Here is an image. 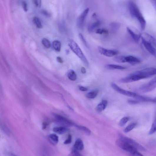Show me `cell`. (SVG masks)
<instances>
[{
  "instance_id": "6da1fadb",
  "label": "cell",
  "mask_w": 156,
  "mask_h": 156,
  "mask_svg": "<svg viewBox=\"0 0 156 156\" xmlns=\"http://www.w3.org/2000/svg\"><path fill=\"white\" fill-rule=\"evenodd\" d=\"M128 7L132 18L137 19L140 23L141 30H144L146 27V21L136 4L133 1H130Z\"/></svg>"
},
{
  "instance_id": "7a4b0ae2",
  "label": "cell",
  "mask_w": 156,
  "mask_h": 156,
  "mask_svg": "<svg viewBox=\"0 0 156 156\" xmlns=\"http://www.w3.org/2000/svg\"><path fill=\"white\" fill-rule=\"evenodd\" d=\"M68 45L73 52L82 61L85 65L89 66V64L88 61L77 43L73 40L71 39L68 41Z\"/></svg>"
},
{
  "instance_id": "3957f363",
  "label": "cell",
  "mask_w": 156,
  "mask_h": 156,
  "mask_svg": "<svg viewBox=\"0 0 156 156\" xmlns=\"http://www.w3.org/2000/svg\"><path fill=\"white\" fill-rule=\"evenodd\" d=\"M116 145L124 151L131 154L137 151V150L131 145L119 137L116 142Z\"/></svg>"
},
{
  "instance_id": "277c9868",
  "label": "cell",
  "mask_w": 156,
  "mask_h": 156,
  "mask_svg": "<svg viewBox=\"0 0 156 156\" xmlns=\"http://www.w3.org/2000/svg\"><path fill=\"white\" fill-rule=\"evenodd\" d=\"M134 73L144 79L156 74V68L152 67L147 68Z\"/></svg>"
},
{
  "instance_id": "5b68a950",
  "label": "cell",
  "mask_w": 156,
  "mask_h": 156,
  "mask_svg": "<svg viewBox=\"0 0 156 156\" xmlns=\"http://www.w3.org/2000/svg\"><path fill=\"white\" fill-rule=\"evenodd\" d=\"M111 85L112 87L115 90L127 97L133 98L136 99L139 94L132 92L124 90L120 87L114 83H112Z\"/></svg>"
},
{
  "instance_id": "8992f818",
  "label": "cell",
  "mask_w": 156,
  "mask_h": 156,
  "mask_svg": "<svg viewBox=\"0 0 156 156\" xmlns=\"http://www.w3.org/2000/svg\"><path fill=\"white\" fill-rule=\"evenodd\" d=\"M119 137L135 147L137 150H139L143 151H145L146 150L144 147L132 139L121 134L119 135Z\"/></svg>"
},
{
  "instance_id": "52a82bcc",
  "label": "cell",
  "mask_w": 156,
  "mask_h": 156,
  "mask_svg": "<svg viewBox=\"0 0 156 156\" xmlns=\"http://www.w3.org/2000/svg\"><path fill=\"white\" fill-rule=\"evenodd\" d=\"M156 88V76L153 78L149 82L142 85L140 89L145 93L151 92Z\"/></svg>"
},
{
  "instance_id": "ba28073f",
  "label": "cell",
  "mask_w": 156,
  "mask_h": 156,
  "mask_svg": "<svg viewBox=\"0 0 156 156\" xmlns=\"http://www.w3.org/2000/svg\"><path fill=\"white\" fill-rule=\"evenodd\" d=\"M142 79V78L133 73L128 76L120 79L119 81L122 83H128L135 82Z\"/></svg>"
},
{
  "instance_id": "9c48e42d",
  "label": "cell",
  "mask_w": 156,
  "mask_h": 156,
  "mask_svg": "<svg viewBox=\"0 0 156 156\" xmlns=\"http://www.w3.org/2000/svg\"><path fill=\"white\" fill-rule=\"evenodd\" d=\"M56 121L57 124L60 125V126L67 127L74 126L75 124L71 121L61 116H57Z\"/></svg>"
},
{
  "instance_id": "30bf717a",
  "label": "cell",
  "mask_w": 156,
  "mask_h": 156,
  "mask_svg": "<svg viewBox=\"0 0 156 156\" xmlns=\"http://www.w3.org/2000/svg\"><path fill=\"white\" fill-rule=\"evenodd\" d=\"M99 52L101 54L108 57H111L117 55L118 51L115 50L108 49L102 47L98 48Z\"/></svg>"
},
{
  "instance_id": "8fae6325",
  "label": "cell",
  "mask_w": 156,
  "mask_h": 156,
  "mask_svg": "<svg viewBox=\"0 0 156 156\" xmlns=\"http://www.w3.org/2000/svg\"><path fill=\"white\" fill-rule=\"evenodd\" d=\"M89 8L86 9L78 18L77 21V25L79 28H82L83 27L84 20L89 14Z\"/></svg>"
},
{
  "instance_id": "7c38bea8",
  "label": "cell",
  "mask_w": 156,
  "mask_h": 156,
  "mask_svg": "<svg viewBox=\"0 0 156 156\" xmlns=\"http://www.w3.org/2000/svg\"><path fill=\"white\" fill-rule=\"evenodd\" d=\"M143 44L146 49L153 56L156 58V49L148 42L141 37Z\"/></svg>"
},
{
  "instance_id": "4fadbf2b",
  "label": "cell",
  "mask_w": 156,
  "mask_h": 156,
  "mask_svg": "<svg viewBox=\"0 0 156 156\" xmlns=\"http://www.w3.org/2000/svg\"><path fill=\"white\" fill-rule=\"evenodd\" d=\"M141 37L156 49V39L153 36L148 33L144 32L142 34Z\"/></svg>"
},
{
  "instance_id": "5bb4252c",
  "label": "cell",
  "mask_w": 156,
  "mask_h": 156,
  "mask_svg": "<svg viewBox=\"0 0 156 156\" xmlns=\"http://www.w3.org/2000/svg\"><path fill=\"white\" fill-rule=\"evenodd\" d=\"M125 60L126 63H128L133 65L140 64L141 62L139 59L132 56H126Z\"/></svg>"
},
{
  "instance_id": "9a60e30c",
  "label": "cell",
  "mask_w": 156,
  "mask_h": 156,
  "mask_svg": "<svg viewBox=\"0 0 156 156\" xmlns=\"http://www.w3.org/2000/svg\"><path fill=\"white\" fill-rule=\"evenodd\" d=\"M127 30L129 35L135 42L137 43L140 41L141 38V34L136 33L128 27L127 28Z\"/></svg>"
},
{
  "instance_id": "2e32d148",
  "label": "cell",
  "mask_w": 156,
  "mask_h": 156,
  "mask_svg": "<svg viewBox=\"0 0 156 156\" xmlns=\"http://www.w3.org/2000/svg\"><path fill=\"white\" fill-rule=\"evenodd\" d=\"M84 148V145L81 139H77L74 146V150L77 151L82 150Z\"/></svg>"
},
{
  "instance_id": "e0dca14e",
  "label": "cell",
  "mask_w": 156,
  "mask_h": 156,
  "mask_svg": "<svg viewBox=\"0 0 156 156\" xmlns=\"http://www.w3.org/2000/svg\"><path fill=\"white\" fill-rule=\"evenodd\" d=\"M48 140L50 142L54 145H56L59 142V137L55 134L50 135L48 137Z\"/></svg>"
},
{
  "instance_id": "ac0fdd59",
  "label": "cell",
  "mask_w": 156,
  "mask_h": 156,
  "mask_svg": "<svg viewBox=\"0 0 156 156\" xmlns=\"http://www.w3.org/2000/svg\"><path fill=\"white\" fill-rule=\"evenodd\" d=\"M68 128L63 127L59 126L54 127L53 131L55 133L60 135H62L68 131Z\"/></svg>"
},
{
  "instance_id": "d6986e66",
  "label": "cell",
  "mask_w": 156,
  "mask_h": 156,
  "mask_svg": "<svg viewBox=\"0 0 156 156\" xmlns=\"http://www.w3.org/2000/svg\"><path fill=\"white\" fill-rule=\"evenodd\" d=\"M108 104V102L106 100H103L99 104L97 107V111L99 112H101L104 110Z\"/></svg>"
},
{
  "instance_id": "ffe728a7",
  "label": "cell",
  "mask_w": 156,
  "mask_h": 156,
  "mask_svg": "<svg viewBox=\"0 0 156 156\" xmlns=\"http://www.w3.org/2000/svg\"><path fill=\"white\" fill-rule=\"evenodd\" d=\"M105 67L109 70H113L115 69L118 70H124L126 68L125 67L117 65L115 64H106Z\"/></svg>"
},
{
  "instance_id": "44dd1931",
  "label": "cell",
  "mask_w": 156,
  "mask_h": 156,
  "mask_svg": "<svg viewBox=\"0 0 156 156\" xmlns=\"http://www.w3.org/2000/svg\"><path fill=\"white\" fill-rule=\"evenodd\" d=\"M74 126L78 129L84 132L87 135H89L91 134V131L88 128L81 125L74 124Z\"/></svg>"
},
{
  "instance_id": "7402d4cb",
  "label": "cell",
  "mask_w": 156,
  "mask_h": 156,
  "mask_svg": "<svg viewBox=\"0 0 156 156\" xmlns=\"http://www.w3.org/2000/svg\"><path fill=\"white\" fill-rule=\"evenodd\" d=\"M68 79L72 81H75L77 79V76L75 72L72 70H69L67 73Z\"/></svg>"
},
{
  "instance_id": "603a6c76",
  "label": "cell",
  "mask_w": 156,
  "mask_h": 156,
  "mask_svg": "<svg viewBox=\"0 0 156 156\" xmlns=\"http://www.w3.org/2000/svg\"><path fill=\"white\" fill-rule=\"evenodd\" d=\"M98 93V91L97 90L91 91L86 94V97L89 99H94L97 96Z\"/></svg>"
},
{
  "instance_id": "cb8c5ba5",
  "label": "cell",
  "mask_w": 156,
  "mask_h": 156,
  "mask_svg": "<svg viewBox=\"0 0 156 156\" xmlns=\"http://www.w3.org/2000/svg\"><path fill=\"white\" fill-rule=\"evenodd\" d=\"M125 56H119L114 57L113 58L115 62L119 63H126Z\"/></svg>"
},
{
  "instance_id": "d4e9b609",
  "label": "cell",
  "mask_w": 156,
  "mask_h": 156,
  "mask_svg": "<svg viewBox=\"0 0 156 156\" xmlns=\"http://www.w3.org/2000/svg\"><path fill=\"white\" fill-rule=\"evenodd\" d=\"M53 47L54 49L56 51L59 52L61 48V42L57 40L54 41L53 44Z\"/></svg>"
},
{
  "instance_id": "484cf974",
  "label": "cell",
  "mask_w": 156,
  "mask_h": 156,
  "mask_svg": "<svg viewBox=\"0 0 156 156\" xmlns=\"http://www.w3.org/2000/svg\"><path fill=\"white\" fill-rule=\"evenodd\" d=\"M101 22L98 21L92 24L89 27L88 30L89 32H92L94 29L100 25Z\"/></svg>"
},
{
  "instance_id": "4316f807",
  "label": "cell",
  "mask_w": 156,
  "mask_h": 156,
  "mask_svg": "<svg viewBox=\"0 0 156 156\" xmlns=\"http://www.w3.org/2000/svg\"><path fill=\"white\" fill-rule=\"evenodd\" d=\"M33 21L34 24L36 25V27L39 29L42 28V25L41 23V21L38 18L37 16L34 17L33 18Z\"/></svg>"
},
{
  "instance_id": "83f0119b",
  "label": "cell",
  "mask_w": 156,
  "mask_h": 156,
  "mask_svg": "<svg viewBox=\"0 0 156 156\" xmlns=\"http://www.w3.org/2000/svg\"><path fill=\"white\" fill-rule=\"evenodd\" d=\"M156 132V115L153 122L151 128L149 132V135H152Z\"/></svg>"
},
{
  "instance_id": "f1b7e54d",
  "label": "cell",
  "mask_w": 156,
  "mask_h": 156,
  "mask_svg": "<svg viewBox=\"0 0 156 156\" xmlns=\"http://www.w3.org/2000/svg\"><path fill=\"white\" fill-rule=\"evenodd\" d=\"M137 125V124L135 123H132L128 125L124 130V132L128 133L130 132L134 129Z\"/></svg>"
},
{
  "instance_id": "f546056e",
  "label": "cell",
  "mask_w": 156,
  "mask_h": 156,
  "mask_svg": "<svg viewBox=\"0 0 156 156\" xmlns=\"http://www.w3.org/2000/svg\"><path fill=\"white\" fill-rule=\"evenodd\" d=\"M129 120V118L128 117H125L121 119L119 122V125L120 127L124 126L127 122Z\"/></svg>"
},
{
  "instance_id": "4dcf8cb0",
  "label": "cell",
  "mask_w": 156,
  "mask_h": 156,
  "mask_svg": "<svg viewBox=\"0 0 156 156\" xmlns=\"http://www.w3.org/2000/svg\"><path fill=\"white\" fill-rule=\"evenodd\" d=\"M42 44L46 48H49L51 47V43L50 41L46 38L43 39L42 41Z\"/></svg>"
},
{
  "instance_id": "1f68e13d",
  "label": "cell",
  "mask_w": 156,
  "mask_h": 156,
  "mask_svg": "<svg viewBox=\"0 0 156 156\" xmlns=\"http://www.w3.org/2000/svg\"><path fill=\"white\" fill-rule=\"evenodd\" d=\"M110 27L112 29V30L114 31H116L117 29H119L120 27L119 24L118 23H112L110 24Z\"/></svg>"
},
{
  "instance_id": "d6a6232c",
  "label": "cell",
  "mask_w": 156,
  "mask_h": 156,
  "mask_svg": "<svg viewBox=\"0 0 156 156\" xmlns=\"http://www.w3.org/2000/svg\"><path fill=\"white\" fill-rule=\"evenodd\" d=\"M79 36L80 40L83 43L84 45L86 47H88V44L87 42L84 38V37L83 35V34L82 33H80L79 34Z\"/></svg>"
},
{
  "instance_id": "836d02e7",
  "label": "cell",
  "mask_w": 156,
  "mask_h": 156,
  "mask_svg": "<svg viewBox=\"0 0 156 156\" xmlns=\"http://www.w3.org/2000/svg\"><path fill=\"white\" fill-rule=\"evenodd\" d=\"M96 33L100 34H102L103 33L108 34V31L107 30L105 29H99L96 31Z\"/></svg>"
},
{
  "instance_id": "e575fe53",
  "label": "cell",
  "mask_w": 156,
  "mask_h": 156,
  "mask_svg": "<svg viewBox=\"0 0 156 156\" xmlns=\"http://www.w3.org/2000/svg\"><path fill=\"white\" fill-rule=\"evenodd\" d=\"M128 103L130 104L131 105H135L136 104L139 103L141 102L136 99L133 100V99H129L127 100Z\"/></svg>"
},
{
  "instance_id": "d590c367",
  "label": "cell",
  "mask_w": 156,
  "mask_h": 156,
  "mask_svg": "<svg viewBox=\"0 0 156 156\" xmlns=\"http://www.w3.org/2000/svg\"><path fill=\"white\" fill-rule=\"evenodd\" d=\"M70 156H82L77 151L73 150L70 154Z\"/></svg>"
},
{
  "instance_id": "8d00e7d4",
  "label": "cell",
  "mask_w": 156,
  "mask_h": 156,
  "mask_svg": "<svg viewBox=\"0 0 156 156\" xmlns=\"http://www.w3.org/2000/svg\"><path fill=\"white\" fill-rule=\"evenodd\" d=\"M72 136L71 135H69L67 139L64 141V144L67 145L71 143L72 142Z\"/></svg>"
},
{
  "instance_id": "74e56055",
  "label": "cell",
  "mask_w": 156,
  "mask_h": 156,
  "mask_svg": "<svg viewBox=\"0 0 156 156\" xmlns=\"http://www.w3.org/2000/svg\"><path fill=\"white\" fill-rule=\"evenodd\" d=\"M35 5L38 7H40L41 5V1L40 0H34L33 1Z\"/></svg>"
},
{
  "instance_id": "f35d334b",
  "label": "cell",
  "mask_w": 156,
  "mask_h": 156,
  "mask_svg": "<svg viewBox=\"0 0 156 156\" xmlns=\"http://www.w3.org/2000/svg\"><path fill=\"white\" fill-rule=\"evenodd\" d=\"M130 156H144L142 154L139 152L138 151L133 153L130 154Z\"/></svg>"
},
{
  "instance_id": "ab89813d",
  "label": "cell",
  "mask_w": 156,
  "mask_h": 156,
  "mask_svg": "<svg viewBox=\"0 0 156 156\" xmlns=\"http://www.w3.org/2000/svg\"><path fill=\"white\" fill-rule=\"evenodd\" d=\"M22 4L24 11L25 12L27 11L28 7L25 1H23L22 2Z\"/></svg>"
},
{
  "instance_id": "60d3db41",
  "label": "cell",
  "mask_w": 156,
  "mask_h": 156,
  "mask_svg": "<svg viewBox=\"0 0 156 156\" xmlns=\"http://www.w3.org/2000/svg\"><path fill=\"white\" fill-rule=\"evenodd\" d=\"M79 90L82 92H85L87 91L88 90V89L87 88L81 86H79Z\"/></svg>"
},
{
  "instance_id": "b9f144b4",
  "label": "cell",
  "mask_w": 156,
  "mask_h": 156,
  "mask_svg": "<svg viewBox=\"0 0 156 156\" xmlns=\"http://www.w3.org/2000/svg\"><path fill=\"white\" fill-rule=\"evenodd\" d=\"M150 2L154 7L156 12V0L155 1V0H152V1H150Z\"/></svg>"
},
{
  "instance_id": "7bdbcfd3",
  "label": "cell",
  "mask_w": 156,
  "mask_h": 156,
  "mask_svg": "<svg viewBox=\"0 0 156 156\" xmlns=\"http://www.w3.org/2000/svg\"><path fill=\"white\" fill-rule=\"evenodd\" d=\"M57 61L58 62L60 63H63V60L62 58L60 57H57Z\"/></svg>"
},
{
  "instance_id": "ee69618b",
  "label": "cell",
  "mask_w": 156,
  "mask_h": 156,
  "mask_svg": "<svg viewBox=\"0 0 156 156\" xmlns=\"http://www.w3.org/2000/svg\"><path fill=\"white\" fill-rule=\"evenodd\" d=\"M42 13L43 14L47 16H49V14L46 11L43 10L42 11Z\"/></svg>"
},
{
  "instance_id": "f6af8a7d",
  "label": "cell",
  "mask_w": 156,
  "mask_h": 156,
  "mask_svg": "<svg viewBox=\"0 0 156 156\" xmlns=\"http://www.w3.org/2000/svg\"><path fill=\"white\" fill-rule=\"evenodd\" d=\"M81 72L83 74H85L86 73V70L84 67H83L82 68Z\"/></svg>"
},
{
  "instance_id": "bcb514c9",
  "label": "cell",
  "mask_w": 156,
  "mask_h": 156,
  "mask_svg": "<svg viewBox=\"0 0 156 156\" xmlns=\"http://www.w3.org/2000/svg\"><path fill=\"white\" fill-rule=\"evenodd\" d=\"M11 156H18L16 155H14L13 154H11Z\"/></svg>"
}]
</instances>
